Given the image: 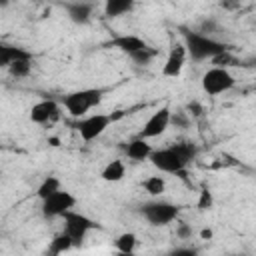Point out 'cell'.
I'll return each mask as SVG.
<instances>
[{
	"label": "cell",
	"instance_id": "obj_1",
	"mask_svg": "<svg viewBox=\"0 0 256 256\" xmlns=\"http://www.w3.org/2000/svg\"><path fill=\"white\" fill-rule=\"evenodd\" d=\"M196 154H198V148L194 142H178L166 148H156L150 154V164L158 172L182 176L186 166L196 158Z\"/></svg>",
	"mask_w": 256,
	"mask_h": 256
},
{
	"label": "cell",
	"instance_id": "obj_2",
	"mask_svg": "<svg viewBox=\"0 0 256 256\" xmlns=\"http://www.w3.org/2000/svg\"><path fill=\"white\" fill-rule=\"evenodd\" d=\"M178 32L182 36V42L188 50V58L192 62H204V60H210L214 58L216 54L224 52V50H230L232 46H228L226 42L214 38V36H208V34H202L198 32L196 28H188V26H178Z\"/></svg>",
	"mask_w": 256,
	"mask_h": 256
},
{
	"label": "cell",
	"instance_id": "obj_3",
	"mask_svg": "<svg viewBox=\"0 0 256 256\" xmlns=\"http://www.w3.org/2000/svg\"><path fill=\"white\" fill-rule=\"evenodd\" d=\"M102 96H104L102 88H82V90H74V92L64 94L62 106L76 120V118L86 116L92 108H96L102 102Z\"/></svg>",
	"mask_w": 256,
	"mask_h": 256
},
{
	"label": "cell",
	"instance_id": "obj_4",
	"mask_svg": "<svg viewBox=\"0 0 256 256\" xmlns=\"http://www.w3.org/2000/svg\"><path fill=\"white\" fill-rule=\"evenodd\" d=\"M140 214L144 216V220L152 226H166L170 222H174L180 214V206L162 198H154L146 204H142Z\"/></svg>",
	"mask_w": 256,
	"mask_h": 256
},
{
	"label": "cell",
	"instance_id": "obj_5",
	"mask_svg": "<svg viewBox=\"0 0 256 256\" xmlns=\"http://www.w3.org/2000/svg\"><path fill=\"white\" fill-rule=\"evenodd\" d=\"M202 90L208 96H220L224 92H230L236 86V78L228 68H220V66H212L202 74Z\"/></svg>",
	"mask_w": 256,
	"mask_h": 256
},
{
	"label": "cell",
	"instance_id": "obj_6",
	"mask_svg": "<svg viewBox=\"0 0 256 256\" xmlns=\"http://www.w3.org/2000/svg\"><path fill=\"white\" fill-rule=\"evenodd\" d=\"M112 120H114L112 114H102V112L86 114L82 118H76L74 128H76V132L80 134V138L84 142H92V140L100 138L106 132V128L112 124Z\"/></svg>",
	"mask_w": 256,
	"mask_h": 256
},
{
	"label": "cell",
	"instance_id": "obj_7",
	"mask_svg": "<svg viewBox=\"0 0 256 256\" xmlns=\"http://www.w3.org/2000/svg\"><path fill=\"white\" fill-rule=\"evenodd\" d=\"M76 206V196L64 188H60L58 192H54L52 196H48L46 200H42V216L44 218H62L68 210H72Z\"/></svg>",
	"mask_w": 256,
	"mask_h": 256
},
{
	"label": "cell",
	"instance_id": "obj_8",
	"mask_svg": "<svg viewBox=\"0 0 256 256\" xmlns=\"http://www.w3.org/2000/svg\"><path fill=\"white\" fill-rule=\"evenodd\" d=\"M62 220H64V230L72 236V240H74V244H76V246H80V244H82V240L86 238V234H88L90 230L98 228V224H96L92 218H88L86 214L76 212L74 208H72V210H68V212L62 216Z\"/></svg>",
	"mask_w": 256,
	"mask_h": 256
},
{
	"label": "cell",
	"instance_id": "obj_9",
	"mask_svg": "<svg viewBox=\"0 0 256 256\" xmlns=\"http://www.w3.org/2000/svg\"><path fill=\"white\" fill-rule=\"evenodd\" d=\"M170 122H172V110H170V106H162V108H158L156 112L150 114V118L142 124L140 132H138L136 136L146 138V140L158 138V136H162V134L168 130Z\"/></svg>",
	"mask_w": 256,
	"mask_h": 256
},
{
	"label": "cell",
	"instance_id": "obj_10",
	"mask_svg": "<svg viewBox=\"0 0 256 256\" xmlns=\"http://www.w3.org/2000/svg\"><path fill=\"white\" fill-rule=\"evenodd\" d=\"M186 58H188V50H186L184 42H172L170 50H168V56L164 60V66H162V76L178 78L182 74V70H184Z\"/></svg>",
	"mask_w": 256,
	"mask_h": 256
},
{
	"label": "cell",
	"instance_id": "obj_11",
	"mask_svg": "<svg viewBox=\"0 0 256 256\" xmlns=\"http://www.w3.org/2000/svg\"><path fill=\"white\" fill-rule=\"evenodd\" d=\"M60 118V104L52 98H44L30 108V122L34 124H52Z\"/></svg>",
	"mask_w": 256,
	"mask_h": 256
},
{
	"label": "cell",
	"instance_id": "obj_12",
	"mask_svg": "<svg viewBox=\"0 0 256 256\" xmlns=\"http://www.w3.org/2000/svg\"><path fill=\"white\" fill-rule=\"evenodd\" d=\"M102 48H114V50H120V52H124L128 56H132V54H136L140 50L150 48V44L144 38L134 36V34H118V36L110 38L108 42H104Z\"/></svg>",
	"mask_w": 256,
	"mask_h": 256
},
{
	"label": "cell",
	"instance_id": "obj_13",
	"mask_svg": "<svg viewBox=\"0 0 256 256\" xmlns=\"http://www.w3.org/2000/svg\"><path fill=\"white\" fill-rule=\"evenodd\" d=\"M120 148H122V152H124L130 160H134V162L150 160V154L154 152L152 144H150L146 138H140V136H134V138H130V140L122 142V144H120Z\"/></svg>",
	"mask_w": 256,
	"mask_h": 256
},
{
	"label": "cell",
	"instance_id": "obj_14",
	"mask_svg": "<svg viewBox=\"0 0 256 256\" xmlns=\"http://www.w3.org/2000/svg\"><path fill=\"white\" fill-rule=\"evenodd\" d=\"M62 6H64L70 22H74V24L82 26V24H88L90 18H92V4H88V2L72 0V2H64Z\"/></svg>",
	"mask_w": 256,
	"mask_h": 256
},
{
	"label": "cell",
	"instance_id": "obj_15",
	"mask_svg": "<svg viewBox=\"0 0 256 256\" xmlns=\"http://www.w3.org/2000/svg\"><path fill=\"white\" fill-rule=\"evenodd\" d=\"M136 0H104V16L108 20L126 16L134 10Z\"/></svg>",
	"mask_w": 256,
	"mask_h": 256
},
{
	"label": "cell",
	"instance_id": "obj_16",
	"mask_svg": "<svg viewBox=\"0 0 256 256\" xmlns=\"http://www.w3.org/2000/svg\"><path fill=\"white\" fill-rule=\"evenodd\" d=\"M26 58H34L32 52H28L26 48L10 46V44H2L0 46V66H4V68H8L16 60H26Z\"/></svg>",
	"mask_w": 256,
	"mask_h": 256
},
{
	"label": "cell",
	"instance_id": "obj_17",
	"mask_svg": "<svg viewBox=\"0 0 256 256\" xmlns=\"http://www.w3.org/2000/svg\"><path fill=\"white\" fill-rule=\"evenodd\" d=\"M124 176H126V164L122 160H110L102 168V172H100V178L104 182H112V184L114 182H120Z\"/></svg>",
	"mask_w": 256,
	"mask_h": 256
},
{
	"label": "cell",
	"instance_id": "obj_18",
	"mask_svg": "<svg viewBox=\"0 0 256 256\" xmlns=\"http://www.w3.org/2000/svg\"><path fill=\"white\" fill-rule=\"evenodd\" d=\"M72 248H76V244H74L72 236H70V234L64 230V232L56 234V236L50 240L48 254H64V252H68V250H72Z\"/></svg>",
	"mask_w": 256,
	"mask_h": 256
},
{
	"label": "cell",
	"instance_id": "obj_19",
	"mask_svg": "<svg viewBox=\"0 0 256 256\" xmlns=\"http://www.w3.org/2000/svg\"><path fill=\"white\" fill-rule=\"evenodd\" d=\"M142 188H144L150 196L158 198V196H162V194L166 192V178H164V176H160V174L146 176V178L142 180Z\"/></svg>",
	"mask_w": 256,
	"mask_h": 256
},
{
	"label": "cell",
	"instance_id": "obj_20",
	"mask_svg": "<svg viewBox=\"0 0 256 256\" xmlns=\"http://www.w3.org/2000/svg\"><path fill=\"white\" fill-rule=\"evenodd\" d=\"M136 244H138V238L134 232H122L114 240V248L122 254H132L136 250Z\"/></svg>",
	"mask_w": 256,
	"mask_h": 256
},
{
	"label": "cell",
	"instance_id": "obj_21",
	"mask_svg": "<svg viewBox=\"0 0 256 256\" xmlns=\"http://www.w3.org/2000/svg\"><path fill=\"white\" fill-rule=\"evenodd\" d=\"M62 188V184H60V178L58 176H46L42 182H40V186L36 188V196L40 198V200H46L48 196H52L54 192H58Z\"/></svg>",
	"mask_w": 256,
	"mask_h": 256
},
{
	"label": "cell",
	"instance_id": "obj_22",
	"mask_svg": "<svg viewBox=\"0 0 256 256\" xmlns=\"http://www.w3.org/2000/svg\"><path fill=\"white\" fill-rule=\"evenodd\" d=\"M32 62H34V58H26V60H16V62H12V64L8 66L10 76H14V78H26V76L32 72Z\"/></svg>",
	"mask_w": 256,
	"mask_h": 256
},
{
	"label": "cell",
	"instance_id": "obj_23",
	"mask_svg": "<svg viewBox=\"0 0 256 256\" xmlns=\"http://www.w3.org/2000/svg\"><path fill=\"white\" fill-rule=\"evenodd\" d=\"M212 66H220V68H230V66H238V56L232 54V50H224L220 54H216L214 58H210Z\"/></svg>",
	"mask_w": 256,
	"mask_h": 256
},
{
	"label": "cell",
	"instance_id": "obj_24",
	"mask_svg": "<svg viewBox=\"0 0 256 256\" xmlns=\"http://www.w3.org/2000/svg\"><path fill=\"white\" fill-rule=\"evenodd\" d=\"M156 56H158V50L150 46V48H146V50H140V52L132 54V56H130V60H132V62H136V64H140V66H146V64H150Z\"/></svg>",
	"mask_w": 256,
	"mask_h": 256
},
{
	"label": "cell",
	"instance_id": "obj_25",
	"mask_svg": "<svg viewBox=\"0 0 256 256\" xmlns=\"http://www.w3.org/2000/svg\"><path fill=\"white\" fill-rule=\"evenodd\" d=\"M198 208L200 210H210L212 208V192L204 186L202 190H200V198H198Z\"/></svg>",
	"mask_w": 256,
	"mask_h": 256
},
{
	"label": "cell",
	"instance_id": "obj_26",
	"mask_svg": "<svg viewBox=\"0 0 256 256\" xmlns=\"http://www.w3.org/2000/svg\"><path fill=\"white\" fill-rule=\"evenodd\" d=\"M176 236L182 238V240H188V238L192 236V228H190L188 224H178V228H176Z\"/></svg>",
	"mask_w": 256,
	"mask_h": 256
},
{
	"label": "cell",
	"instance_id": "obj_27",
	"mask_svg": "<svg viewBox=\"0 0 256 256\" xmlns=\"http://www.w3.org/2000/svg\"><path fill=\"white\" fill-rule=\"evenodd\" d=\"M238 66H240V68H248V70H256V56L238 58Z\"/></svg>",
	"mask_w": 256,
	"mask_h": 256
},
{
	"label": "cell",
	"instance_id": "obj_28",
	"mask_svg": "<svg viewBox=\"0 0 256 256\" xmlns=\"http://www.w3.org/2000/svg\"><path fill=\"white\" fill-rule=\"evenodd\" d=\"M188 110H190V114H194V116H202V106H200L198 102H190V104H188Z\"/></svg>",
	"mask_w": 256,
	"mask_h": 256
},
{
	"label": "cell",
	"instance_id": "obj_29",
	"mask_svg": "<svg viewBox=\"0 0 256 256\" xmlns=\"http://www.w3.org/2000/svg\"><path fill=\"white\" fill-rule=\"evenodd\" d=\"M200 236L206 240V238H212V232H210V230H202V234H200Z\"/></svg>",
	"mask_w": 256,
	"mask_h": 256
},
{
	"label": "cell",
	"instance_id": "obj_30",
	"mask_svg": "<svg viewBox=\"0 0 256 256\" xmlns=\"http://www.w3.org/2000/svg\"><path fill=\"white\" fill-rule=\"evenodd\" d=\"M8 2H10V0H2V6H8Z\"/></svg>",
	"mask_w": 256,
	"mask_h": 256
},
{
	"label": "cell",
	"instance_id": "obj_31",
	"mask_svg": "<svg viewBox=\"0 0 256 256\" xmlns=\"http://www.w3.org/2000/svg\"><path fill=\"white\" fill-rule=\"evenodd\" d=\"M34 2H44V0H34Z\"/></svg>",
	"mask_w": 256,
	"mask_h": 256
}]
</instances>
